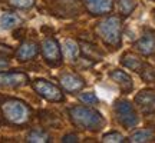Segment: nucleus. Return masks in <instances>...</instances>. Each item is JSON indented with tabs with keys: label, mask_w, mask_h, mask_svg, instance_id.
<instances>
[{
	"label": "nucleus",
	"mask_w": 155,
	"mask_h": 143,
	"mask_svg": "<svg viewBox=\"0 0 155 143\" xmlns=\"http://www.w3.org/2000/svg\"><path fill=\"white\" fill-rule=\"evenodd\" d=\"M7 66H9V62L6 60L3 56H0V70H2V69H6Z\"/></svg>",
	"instance_id": "a878e982"
},
{
	"label": "nucleus",
	"mask_w": 155,
	"mask_h": 143,
	"mask_svg": "<svg viewBox=\"0 0 155 143\" xmlns=\"http://www.w3.org/2000/svg\"><path fill=\"white\" fill-rule=\"evenodd\" d=\"M118 6H119V11L122 16H128L135 9L137 0H118Z\"/></svg>",
	"instance_id": "a211bd4d"
},
{
	"label": "nucleus",
	"mask_w": 155,
	"mask_h": 143,
	"mask_svg": "<svg viewBox=\"0 0 155 143\" xmlns=\"http://www.w3.org/2000/svg\"><path fill=\"white\" fill-rule=\"evenodd\" d=\"M2 113L7 123L15 126H23L32 117V109L19 99H6L2 102Z\"/></svg>",
	"instance_id": "f03ea898"
},
{
	"label": "nucleus",
	"mask_w": 155,
	"mask_h": 143,
	"mask_svg": "<svg viewBox=\"0 0 155 143\" xmlns=\"http://www.w3.org/2000/svg\"><path fill=\"white\" fill-rule=\"evenodd\" d=\"M29 76L23 72H0V87L15 89L28 84Z\"/></svg>",
	"instance_id": "0eeeda50"
},
{
	"label": "nucleus",
	"mask_w": 155,
	"mask_h": 143,
	"mask_svg": "<svg viewBox=\"0 0 155 143\" xmlns=\"http://www.w3.org/2000/svg\"><path fill=\"white\" fill-rule=\"evenodd\" d=\"M49 139H50L49 135L45 130H40V129L32 130L28 135V142L30 143H45V142H49Z\"/></svg>",
	"instance_id": "dca6fc26"
},
{
	"label": "nucleus",
	"mask_w": 155,
	"mask_h": 143,
	"mask_svg": "<svg viewBox=\"0 0 155 143\" xmlns=\"http://www.w3.org/2000/svg\"><path fill=\"white\" fill-rule=\"evenodd\" d=\"M139 73H141L142 80H145V82L151 83L155 80V69L152 66H150V65H147V63H144V66L139 70Z\"/></svg>",
	"instance_id": "412c9836"
},
{
	"label": "nucleus",
	"mask_w": 155,
	"mask_h": 143,
	"mask_svg": "<svg viewBox=\"0 0 155 143\" xmlns=\"http://www.w3.org/2000/svg\"><path fill=\"white\" fill-rule=\"evenodd\" d=\"M115 115H116V119L118 122L121 123L124 127L127 129H132L138 125V115L137 112L134 109V106L131 102L128 100H118L115 102Z\"/></svg>",
	"instance_id": "20e7f679"
},
{
	"label": "nucleus",
	"mask_w": 155,
	"mask_h": 143,
	"mask_svg": "<svg viewBox=\"0 0 155 143\" xmlns=\"http://www.w3.org/2000/svg\"><path fill=\"white\" fill-rule=\"evenodd\" d=\"M135 103L144 110L145 113H151L155 110V90L152 89H145L141 90L137 97H135Z\"/></svg>",
	"instance_id": "9d476101"
},
{
	"label": "nucleus",
	"mask_w": 155,
	"mask_h": 143,
	"mask_svg": "<svg viewBox=\"0 0 155 143\" xmlns=\"http://www.w3.org/2000/svg\"><path fill=\"white\" fill-rule=\"evenodd\" d=\"M111 79L115 83H118V86L121 87V90L124 93H129L134 89V82L132 79L128 76L125 72L122 70H114L111 73Z\"/></svg>",
	"instance_id": "ddd939ff"
},
{
	"label": "nucleus",
	"mask_w": 155,
	"mask_h": 143,
	"mask_svg": "<svg viewBox=\"0 0 155 143\" xmlns=\"http://www.w3.org/2000/svg\"><path fill=\"white\" fill-rule=\"evenodd\" d=\"M39 53V46L35 42H23L16 52V59L19 62H29L35 59Z\"/></svg>",
	"instance_id": "f8f14e48"
},
{
	"label": "nucleus",
	"mask_w": 155,
	"mask_h": 143,
	"mask_svg": "<svg viewBox=\"0 0 155 143\" xmlns=\"http://www.w3.org/2000/svg\"><path fill=\"white\" fill-rule=\"evenodd\" d=\"M102 142H111V143H121L124 142V136H122L121 133L118 132H111V133H106L105 136L102 138Z\"/></svg>",
	"instance_id": "5701e85b"
},
{
	"label": "nucleus",
	"mask_w": 155,
	"mask_h": 143,
	"mask_svg": "<svg viewBox=\"0 0 155 143\" xmlns=\"http://www.w3.org/2000/svg\"><path fill=\"white\" fill-rule=\"evenodd\" d=\"M79 47H78V44L73 42V40H66L65 42V53L66 56L71 59V60H75L78 59V56H79Z\"/></svg>",
	"instance_id": "aec40b11"
},
{
	"label": "nucleus",
	"mask_w": 155,
	"mask_h": 143,
	"mask_svg": "<svg viewBox=\"0 0 155 143\" xmlns=\"http://www.w3.org/2000/svg\"><path fill=\"white\" fill-rule=\"evenodd\" d=\"M79 100L83 102V103H86V105H95V103H98V97H96L94 93L81 94V96H79Z\"/></svg>",
	"instance_id": "b1692460"
},
{
	"label": "nucleus",
	"mask_w": 155,
	"mask_h": 143,
	"mask_svg": "<svg viewBox=\"0 0 155 143\" xmlns=\"http://www.w3.org/2000/svg\"><path fill=\"white\" fill-rule=\"evenodd\" d=\"M69 116L73 125L85 130H99L105 125V119L98 110L86 106H73L69 109Z\"/></svg>",
	"instance_id": "f257e3e1"
},
{
	"label": "nucleus",
	"mask_w": 155,
	"mask_h": 143,
	"mask_svg": "<svg viewBox=\"0 0 155 143\" xmlns=\"http://www.w3.org/2000/svg\"><path fill=\"white\" fill-rule=\"evenodd\" d=\"M9 5L12 7H16V9H22V10H28L32 9L35 5V0H9Z\"/></svg>",
	"instance_id": "4be33fe9"
},
{
	"label": "nucleus",
	"mask_w": 155,
	"mask_h": 143,
	"mask_svg": "<svg viewBox=\"0 0 155 143\" xmlns=\"http://www.w3.org/2000/svg\"><path fill=\"white\" fill-rule=\"evenodd\" d=\"M22 23V19L17 16V14H15V13H5L3 16H2V19H0V26H2V29H13L16 27V26H19Z\"/></svg>",
	"instance_id": "2eb2a0df"
},
{
	"label": "nucleus",
	"mask_w": 155,
	"mask_h": 143,
	"mask_svg": "<svg viewBox=\"0 0 155 143\" xmlns=\"http://www.w3.org/2000/svg\"><path fill=\"white\" fill-rule=\"evenodd\" d=\"M122 65L127 66L128 69H131L132 72H139L144 66V62L139 60V57H137L135 55L131 53H125L122 57Z\"/></svg>",
	"instance_id": "4468645a"
},
{
	"label": "nucleus",
	"mask_w": 155,
	"mask_h": 143,
	"mask_svg": "<svg viewBox=\"0 0 155 143\" xmlns=\"http://www.w3.org/2000/svg\"><path fill=\"white\" fill-rule=\"evenodd\" d=\"M82 52L85 53L86 57L92 59V60H99L102 57V53L98 52V47H95L92 44H88V43H82Z\"/></svg>",
	"instance_id": "6ab92c4d"
},
{
	"label": "nucleus",
	"mask_w": 155,
	"mask_h": 143,
	"mask_svg": "<svg viewBox=\"0 0 155 143\" xmlns=\"http://www.w3.org/2000/svg\"><path fill=\"white\" fill-rule=\"evenodd\" d=\"M62 142H65V143H69V142H78V136H76V135H66V136H63Z\"/></svg>",
	"instance_id": "393cba45"
},
{
	"label": "nucleus",
	"mask_w": 155,
	"mask_h": 143,
	"mask_svg": "<svg viewBox=\"0 0 155 143\" xmlns=\"http://www.w3.org/2000/svg\"><path fill=\"white\" fill-rule=\"evenodd\" d=\"M134 49L144 56H151L155 53V32L147 30L138 42L134 43Z\"/></svg>",
	"instance_id": "6e6552de"
},
{
	"label": "nucleus",
	"mask_w": 155,
	"mask_h": 143,
	"mask_svg": "<svg viewBox=\"0 0 155 143\" xmlns=\"http://www.w3.org/2000/svg\"><path fill=\"white\" fill-rule=\"evenodd\" d=\"M33 89L36 90V93L40 94L43 99L49 100V102H62L63 100V93L58 86H55L53 83L43 80V79H38L33 82Z\"/></svg>",
	"instance_id": "39448f33"
},
{
	"label": "nucleus",
	"mask_w": 155,
	"mask_h": 143,
	"mask_svg": "<svg viewBox=\"0 0 155 143\" xmlns=\"http://www.w3.org/2000/svg\"><path fill=\"white\" fill-rule=\"evenodd\" d=\"M42 55L50 66H59L62 62V50L55 39H45L42 42Z\"/></svg>",
	"instance_id": "423d86ee"
},
{
	"label": "nucleus",
	"mask_w": 155,
	"mask_h": 143,
	"mask_svg": "<svg viewBox=\"0 0 155 143\" xmlns=\"http://www.w3.org/2000/svg\"><path fill=\"white\" fill-rule=\"evenodd\" d=\"M121 32H122V22L119 17L109 16L105 17L96 24V33L105 44L111 47H119L121 46Z\"/></svg>",
	"instance_id": "7ed1b4c3"
},
{
	"label": "nucleus",
	"mask_w": 155,
	"mask_h": 143,
	"mask_svg": "<svg viewBox=\"0 0 155 143\" xmlns=\"http://www.w3.org/2000/svg\"><path fill=\"white\" fill-rule=\"evenodd\" d=\"M129 140L134 143H141V142H151L152 140V132L150 130H138V132H135L134 135H131V138Z\"/></svg>",
	"instance_id": "f3484780"
},
{
	"label": "nucleus",
	"mask_w": 155,
	"mask_h": 143,
	"mask_svg": "<svg viewBox=\"0 0 155 143\" xmlns=\"http://www.w3.org/2000/svg\"><path fill=\"white\" fill-rule=\"evenodd\" d=\"M59 82H61V86L66 92L69 93H75V92H79L82 90L83 86H85V82H83L82 77H79L78 75H73V73H65L59 77Z\"/></svg>",
	"instance_id": "9b49d317"
},
{
	"label": "nucleus",
	"mask_w": 155,
	"mask_h": 143,
	"mask_svg": "<svg viewBox=\"0 0 155 143\" xmlns=\"http://www.w3.org/2000/svg\"><path fill=\"white\" fill-rule=\"evenodd\" d=\"M86 10L94 16H102L111 13L114 7V0H82Z\"/></svg>",
	"instance_id": "1a4fd4ad"
}]
</instances>
